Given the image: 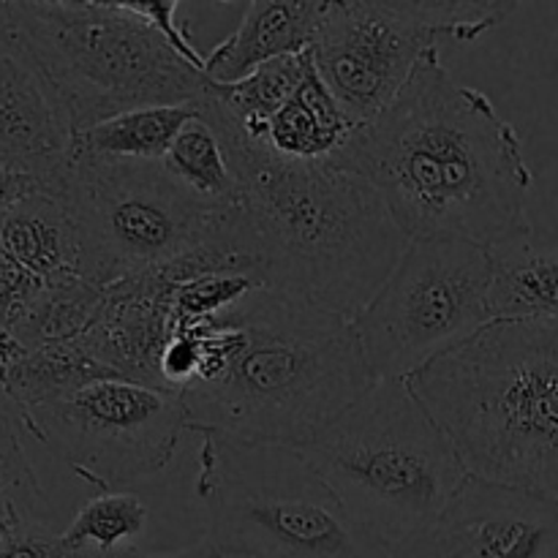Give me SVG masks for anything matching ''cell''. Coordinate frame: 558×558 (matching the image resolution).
Listing matches in <instances>:
<instances>
[{"instance_id":"cell-1","label":"cell","mask_w":558,"mask_h":558,"mask_svg":"<svg viewBox=\"0 0 558 558\" xmlns=\"http://www.w3.org/2000/svg\"><path fill=\"white\" fill-rule=\"evenodd\" d=\"M327 163L374 185L407 240L494 251L532 238L523 136L485 93L452 80L439 49Z\"/></svg>"},{"instance_id":"cell-2","label":"cell","mask_w":558,"mask_h":558,"mask_svg":"<svg viewBox=\"0 0 558 558\" xmlns=\"http://www.w3.org/2000/svg\"><path fill=\"white\" fill-rule=\"evenodd\" d=\"M172 336L196 347L189 430L229 445L300 450L376 385L352 322L267 287Z\"/></svg>"},{"instance_id":"cell-3","label":"cell","mask_w":558,"mask_h":558,"mask_svg":"<svg viewBox=\"0 0 558 558\" xmlns=\"http://www.w3.org/2000/svg\"><path fill=\"white\" fill-rule=\"evenodd\" d=\"M199 112L227 147L265 287L294 303L357 319L409 245L385 199L363 178L332 163L287 161L245 140L207 96Z\"/></svg>"},{"instance_id":"cell-4","label":"cell","mask_w":558,"mask_h":558,"mask_svg":"<svg viewBox=\"0 0 558 558\" xmlns=\"http://www.w3.org/2000/svg\"><path fill=\"white\" fill-rule=\"evenodd\" d=\"M407 385L469 480L558 499V322H494Z\"/></svg>"},{"instance_id":"cell-5","label":"cell","mask_w":558,"mask_h":558,"mask_svg":"<svg viewBox=\"0 0 558 558\" xmlns=\"http://www.w3.org/2000/svg\"><path fill=\"white\" fill-rule=\"evenodd\" d=\"M298 452L385 558L423 543L469 480L407 381H376Z\"/></svg>"},{"instance_id":"cell-6","label":"cell","mask_w":558,"mask_h":558,"mask_svg":"<svg viewBox=\"0 0 558 558\" xmlns=\"http://www.w3.org/2000/svg\"><path fill=\"white\" fill-rule=\"evenodd\" d=\"M9 20L63 98L74 131L147 107H180L213 82L129 3L14 0Z\"/></svg>"},{"instance_id":"cell-7","label":"cell","mask_w":558,"mask_h":558,"mask_svg":"<svg viewBox=\"0 0 558 558\" xmlns=\"http://www.w3.org/2000/svg\"><path fill=\"white\" fill-rule=\"evenodd\" d=\"M47 189L63 194L80 223L82 278L109 289L123 278L163 270L229 238L238 199L210 205L161 163L109 161L71 147L63 174Z\"/></svg>"},{"instance_id":"cell-8","label":"cell","mask_w":558,"mask_h":558,"mask_svg":"<svg viewBox=\"0 0 558 558\" xmlns=\"http://www.w3.org/2000/svg\"><path fill=\"white\" fill-rule=\"evenodd\" d=\"M196 494L210 515L205 537L218 556L385 558L289 447H243L202 436Z\"/></svg>"},{"instance_id":"cell-9","label":"cell","mask_w":558,"mask_h":558,"mask_svg":"<svg viewBox=\"0 0 558 558\" xmlns=\"http://www.w3.org/2000/svg\"><path fill=\"white\" fill-rule=\"evenodd\" d=\"M521 3L499 0H327L316 71L354 125L379 118L439 38L477 41Z\"/></svg>"},{"instance_id":"cell-10","label":"cell","mask_w":558,"mask_h":558,"mask_svg":"<svg viewBox=\"0 0 558 558\" xmlns=\"http://www.w3.org/2000/svg\"><path fill=\"white\" fill-rule=\"evenodd\" d=\"M490 281V251L466 240H409L352 322L374 381H407L494 325Z\"/></svg>"},{"instance_id":"cell-11","label":"cell","mask_w":558,"mask_h":558,"mask_svg":"<svg viewBox=\"0 0 558 558\" xmlns=\"http://www.w3.org/2000/svg\"><path fill=\"white\" fill-rule=\"evenodd\" d=\"M27 434L101 494L172 463L189 417L180 396L129 379H98L63 401L20 412Z\"/></svg>"},{"instance_id":"cell-12","label":"cell","mask_w":558,"mask_h":558,"mask_svg":"<svg viewBox=\"0 0 558 558\" xmlns=\"http://www.w3.org/2000/svg\"><path fill=\"white\" fill-rule=\"evenodd\" d=\"M417 545L452 558H556L558 499L466 480L439 526Z\"/></svg>"},{"instance_id":"cell-13","label":"cell","mask_w":558,"mask_h":558,"mask_svg":"<svg viewBox=\"0 0 558 558\" xmlns=\"http://www.w3.org/2000/svg\"><path fill=\"white\" fill-rule=\"evenodd\" d=\"M74 136L63 98L5 14L0 25V163L33 174L47 189L63 174Z\"/></svg>"},{"instance_id":"cell-14","label":"cell","mask_w":558,"mask_h":558,"mask_svg":"<svg viewBox=\"0 0 558 558\" xmlns=\"http://www.w3.org/2000/svg\"><path fill=\"white\" fill-rule=\"evenodd\" d=\"M169 338V278L163 270H153L112 283L80 343L120 379L161 390L158 360Z\"/></svg>"},{"instance_id":"cell-15","label":"cell","mask_w":558,"mask_h":558,"mask_svg":"<svg viewBox=\"0 0 558 558\" xmlns=\"http://www.w3.org/2000/svg\"><path fill=\"white\" fill-rule=\"evenodd\" d=\"M325 11L327 0H254L238 31L205 54V76L232 85L270 60L308 52Z\"/></svg>"},{"instance_id":"cell-16","label":"cell","mask_w":558,"mask_h":558,"mask_svg":"<svg viewBox=\"0 0 558 558\" xmlns=\"http://www.w3.org/2000/svg\"><path fill=\"white\" fill-rule=\"evenodd\" d=\"M0 248L41 281L82 276V234L63 194L38 189L0 218Z\"/></svg>"},{"instance_id":"cell-17","label":"cell","mask_w":558,"mask_h":558,"mask_svg":"<svg viewBox=\"0 0 558 558\" xmlns=\"http://www.w3.org/2000/svg\"><path fill=\"white\" fill-rule=\"evenodd\" d=\"M98 379H120L85 352L80 341L22 347L0 332V390L20 412L63 401Z\"/></svg>"},{"instance_id":"cell-18","label":"cell","mask_w":558,"mask_h":558,"mask_svg":"<svg viewBox=\"0 0 558 558\" xmlns=\"http://www.w3.org/2000/svg\"><path fill=\"white\" fill-rule=\"evenodd\" d=\"M354 129V120L322 80L314 58H308L298 90L267 125L265 145L287 161L325 163L347 145Z\"/></svg>"},{"instance_id":"cell-19","label":"cell","mask_w":558,"mask_h":558,"mask_svg":"<svg viewBox=\"0 0 558 558\" xmlns=\"http://www.w3.org/2000/svg\"><path fill=\"white\" fill-rule=\"evenodd\" d=\"M490 265L496 322H558V248L523 240L490 251Z\"/></svg>"},{"instance_id":"cell-20","label":"cell","mask_w":558,"mask_h":558,"mask_svg":"<svg viewBox=\"0 0 558 558\" xmlns=\"http://www.w3.org/2000/svg\"><path fill=\"white\" fill-rule=\"evenodd\" d=\"M199 114V101L180 107H147L136 112L118 114L112 120L80 131L74 136V150L85 156L109 158V161L161 163L191 118Z\"/></svg>"},{"instance_id":"cell-21","label":"cell","mask_w":558,"mask_h":558,"mask_svg":"<svg viewBox=\"0 0 558 558\" xmlns=\"http://www.w3.org/2000/svg\"><path fill=\"white\" fill-rule=\"evenodd\" d=\"M308 58L311 49L303 54L270 60V63L259 65L232 85H213L207 98L232 120L234 129L245 140L265 145L267 125L276 118L278 109L289 101V96L298 90Z\"/></svg>"},{"instance_id":"cell-22","label":"cell","mask_w":558,"mask_h":558,"mask_svg":"<svg viewBox=\"0 0 558 558\" xmlns=\"http://www.w3.org/2000/svg\"><path fill=\"white\" fill-rule=\"evenodd\" d=\"M107 289L96 287L82 276H69L44 287L25 319L11 336L22 347H49V343L80 341L96 319Z\"/></svg>"},{"instance_id":"cell-23","label":"cell","mask_w":558,"mask_h":558,"mask_svg":"<svg viewBox=\"0 0 558 558\" xmlns=\"http://www.w3.org/2000/svg\"><path fill=\"white\" fill-rule=\"evenodd\" d=\"M161 167L185 191L210 205L238 199V178L229 163L227 147L202 112L180 129Z\"/></svg>"},{"instance_id":"cell-24","label":"cell","mask_w":558,"mask_h":558,"mask_svg":"<svg viewBox=\"0 0 558 558\" xmlns=\"http://www.w3.org/2000/svg\"><path fill=\"white\" fill-rule=\"evenodd\" d=\"M147 521H150V512L142 505L140 496L129 490H112V494H98L96 499L85 501L63 532V539L71 550L112 554V550L129 548L136 537H142Z\"/></svg>"},{"instance_id":"cell-25","label":"cell","mask_w":558,"mask_h":558,"mask_svg":"<svg viewBox=\"0 0 558 558\" xmlns=\"http://www.w3.org/2000/svg\"><path fill=\"white\" fill-rule=\"evenodd\" d=\"M44 494L9 414L0 412V537L36 518Z\"/></svg>"},{"instance_id":"cell-26","label":"cell","mask_w":558,"mask_h":558,"mask_svg":"<svg viewBox=\"0 0 558 558\" xmlns=\"http://www.w3.org/2000/svg\"><path fill=\"white\" fill-rule=\"evenodd\" d=\"M44 287L47 281L11 262L3 251V259H0V332H11L25 319Z\"/></svg>"},{"instance_id":"cell-27","label":"cell","mask_w":558,"mask_h":558,"mask_svg":"<svg viewBox=\"0 0 558 558\" xmlns=\"http://www.w3.org/2000/svg\"><path fill=\"white\" fill-rule=\"evenodd\" d=\"M0 558H76V554L65 545L63 534L31 518L0 537Z\"/></svg>"},{"instance_id":"cell-28","label":"cell","mask_w":558,"mask_h":558,"mask_svg":"<svg viewBox=\"0 0 558 558\" xmlns=\"http://www.w3.org/2000/svg\"><path fill=\"white\" fill-rule=\"evenodd\" d=\"M136 14L145 22H150L163 38H167L169 47L180 54L183 60H189L194 69H199L205 74V54L191 44L189 31L178 22V0H147V3H129Z\"/></svg>"},{"instance_id":"cell-29","label":"cell","mask_w":558,"mask_h":558,"mask_svg":"<svg viewBox=\"0 0 558 558\" xmlns=\"http://www.w3.org/2000/svg\"><path fill=\"white\" fill-rule=\"evenodd\" d=\"M76 558H216V548L207 537L183 550H140L134 545L112 550V554H98V550H74Z\"/></svg>"},{"instance_id":"cell-30","label":"cell","mask_w":558,"mask_h":558,"mask_svg":"<svg viewBox=\"0 0 558 558\" xmlns=\"http://www.w3.org/2000/svg\"><path fill=\"white\" fill-rule=\"evenodd\" d=\"M38 189H41V180H36L33 174L16 172V169H9L0 163V218Z\"/></svg>"},{"instance_id":"cell-31","label":"cell","mask_w":558,"mask_h":558,"mask_svg":"<svg viewBox=\"0 0 558 558\" xmlns=\"http://www.w3.org/2000/svg\"><path fill=\"white\" fill-rule=\"evenodd\" d=\"M396 558H452V556L439 554V550H430V548H423V545H417V548L403 550V554L396 556Z\"/></svg>"},{"instance_id":"cell-32","label":"cell","mask_w":558,"mask_h":558,"mask_svg":"<svg viewBox=\"0 0 558 558\" xmlns=\"http://www.w3.org/2000/svg\"><path fill=\"white\" fill-rule=\"evenodd\" d=\"M5 14H9V9H5V3H0V25H3Z\"/></svg>"},{"instance_id":"cell-33","label":"cell","mask_w":558,"mask_h":558,"mask_svg":"<svg viewBox=\"0 0 558 558\" xmlns=\"http://www.w3.org/2000/svg\"><path fill=\"white\" fill-rule=\"evenodd\" d=\"M216 558H232V556H218V554H216Z\"/></svg>"},{"instance_id":"cell-34","label":"cell","mask_w":558,"mask_h":558,"mask_svg":"<svg viewBox=\"0 0 558 558\" xmlns=\"http://www.w3.org/2000/svg\"><path fill=\"white\" fill-rule=\"evenodd\" d=\"M0 259H3V248H0Z\"/></svg>"},{"instance_id":"cell-35","label":"cell","mask_w":558,"mask_h":558,"mask_svg":"<svg viewBox=\"0 0 558 558\" xmlns=\"http://www.w3.org/2000/svg\"><path fill=\"white\" fill-rule=\"evenodd\" d=\"M556 558H558V556H556Z\"/></svg>"}]
</instances>
